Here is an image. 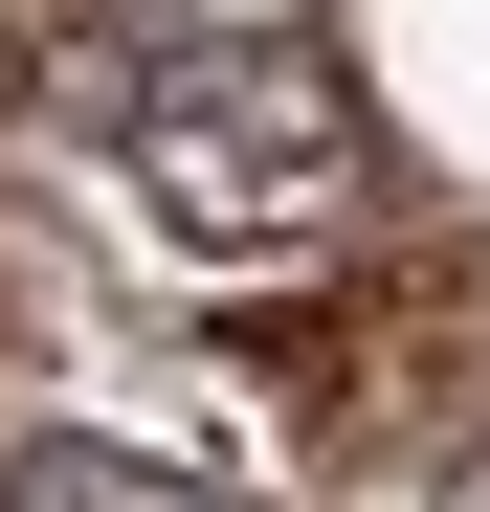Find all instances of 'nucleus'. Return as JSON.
<instances>
[{"instance_id":"1","label":"nucleus","mask_w":490,"mask_h":512,"mask_svg":"<svg viewBox=\"0 0 490 512\" xmlns=\"http://www.w3.org/2000/svg\"><path fill=\"white\" fill-rule=\"evenodd\" d=\"M90 134L156 201V245H201V268H335L379 223V134L335 90V45L290 23H134L90 67Z\"/></svg>"},{"instance_id":"2","label":"nucleus","mask_w":490,"mask_h":512,"mask_svg":"<svg viewBox=\"0 0 490 512\" xmlns=\"http://www.w3.org/2000/svg\"><path fill=\"white\" fill-rule=\"evenodd\" d=\"M0 512H223V490L134 468V446H0Z\"/></svg>"}]
</instances>
